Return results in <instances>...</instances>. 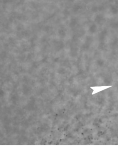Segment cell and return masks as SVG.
Returning <instances> with one entry per match:
<instances>
[{
    "label": "cell",
    "mask_w": 118,
    "mask_h": 148,
    "mask_svg": "<svg viewBox=\"0 0 118 148\" xmlns=\"http://www.w3.org/2000/svg\"><path fill=\"white\" fill-rule=\"evenodd\" d=\"M111 87V86H100V87H91V88H92V90H93V93H92V94H94L98 93L99 92H100L104 90L105 89H106L107 88H109Z\"/></svg>",
    "instance_id": "6da1fadb"
}]
</instances>
